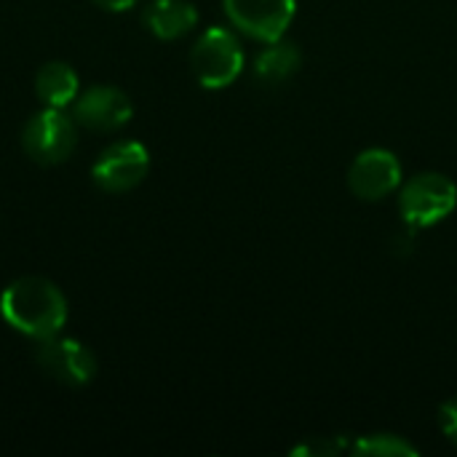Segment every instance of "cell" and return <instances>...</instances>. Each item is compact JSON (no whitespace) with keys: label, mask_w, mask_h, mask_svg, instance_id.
I'll list each match as a JSON object with an SVG mask.
<instances>
[{"label":"cell","mask_w":457,"mask_h":457,"mask_svg":"<svg viewBox=\"0 0 457 457\" xmlns=\"http://www.w3.org/2000/svg\"><path fill=\"white\" fill-rule=\"evenodd\" d=\"M78 147V123L56 107L37 110L21 129V150L40 166H59L70 161Z\"/></svg>","instance_id":"obj_4"},{"label":"cell","mask_w":457,"mask_h":457,"mask_svg":"<svg viewBox=\"0 0 457 457\" xmlns=\"http://www.w3.org/2000/svg\"><path fill=\"white\" fill-rule=\"evenodd\" d=\"M147 32L158 40H179L198 24V8L190 0H150L142 11Z\"/></svg>","instance_id":"obj_10"},{"label":"cell","mask_w":457,"mask_h":457,"mask_svg":"<svg viewBox=\"0 0 457 457\" xmlns=\"http://www.w3.org/2000/svg\"><path fill=\"white\" fill-rule=\"evenodd\" d=\"M351 455L359 457H415L418 447L399 434H367L351 442Z\"/></svg>","instance_id":"obj_13"},{"label":"cell","mask_w":457,"mask_h":457,"mask_svg":"<svg viewBox=\"0 0 457 457\" xmlns=\"http://www.w3.org/2000/svg\"><path fill=\"white\" fill-rule=\"evenodd\" d=\"M455 206L457 185L442 171H420L399 187V214L415 230L439 225Z\"/></svg>","instance_id":"obj_3"},{"label":"cell","mask_w":457,"mask_h":457,"mask_svg":"<svg viewBox=\"0 0 457 457\" xmlns=\"http://www.w3.org/2000/svg\"><path fill=\"white\" fill-rule=\"evenodd\" d=\"M134 115V104L129 94L118 86H88L78 94L72 102V118L78 126L96 131V134H112L120 131Z\"/></svg>","instance_id":"obj_8"},{"label":"cell","mask_w":457,"mask_h":457,"mask_svg":"<svg viewBox=\"0 0 457 457\" xmlns=\"http://www.w3.org/2000/svg\"><path fill=\"white\" fill-rule=\"evenodd\" d=\"M94 5H99L102 11H110V13H123V11H131L139 5V0H91Z\"/></svg>","instance_id":"obj_16"},{"label":"cell","mask_w":457,"mask_h":457,"mask_svg":"<svg viewBox=\"0 0 457 457\" xmlns=\"http://www.w3.org/2000/svg\"><path fill=\"white\" fill-rule=\"evenodd\" d=\"M230 27L252 40L273 43L287 35L297 13V0H222Z\"/></svg>","instance_id":"obj_6"},{"label":"cell","mask_w":457,"mask_h":457,"mask_svg":"<svg viewBox=\"0 0 457 457\" xmlns=\"http://www.w3.org/2000/svg\"><path fill=\"white\" fill-rule=\"evenodd\" d=\"M35 361L48 378H54L56 383L70 386V388L88 386L99 370L91 348L83 345L80 340L64 337V335H54L48 340H40L37 351H35Z\"/></svg>","instance_id":"obj_7"},{"label":"cell","mask_w":457,"mask_h":457,"mask_svg":"<svg viewBox=\"0 0 457 457\" xmlns=\"http://www.w3.org/2000/svg\"><path fill=\"white\" fill-rule=\"evenodd\" d=\"M0 316L13 332L40 343L62 335L67 324V297L48 278L21 276L3 289Z\"/></svg>","instance_id":"obj_1"},{"label":"cell","mask_w":457,"mask_h":457,"mask_svg":"<svg viewBox=\"0 0 457 457\" xmlns=\"http://www.w3.org/2000/svg\"><path fill=\"white\" fill-rule=\"evenodd\" d=\"M404 182L402 163L396 153L386 147L361 150L348 169V187L361 201H383L396 193Z\"/></svg>","instance_id":"obj_9"},{"label":"cell","mask_w":457,"mask_h":457,"mask_svg":"<svg viewBox=\"0 0 457 457\" xmlns=\"http://www.w3.org/2000/svg\"><path fill=\"white\" fill-rule=\"evenodd\" d=\"M246 54L230 27L204 29L190 48V70L204 88H228L244 72Z\"/></svg>","instance_id":"obj_2"},{"label":"cell","mask_w":457,"mask_h":457,"mask_svg":"<svg viewBox=\"0 0 457 457\" xmlns=\"http://www.w3.org/2000/svg\"><path fill=\"white\" fill-rule=\"evenodd\" d=\"M439 426H442L445 436L457 445V396L447 399L442 404V410H439Z\"/></svg>","instance_id":"obj_15"},{"label":"cell","mask_w":457,"mask_h":457,"mask_svg":"<svg viewBox=\"0 0 457 457\" xmlns=\"http://www.w3.org/2000/svg\"><path fill=\"white\" fill-rule=\"evenodd\" d=\"M35 94L46 107H56L64 110L70 107L78 94H80V80L78 72L67 64V62H46L37 72H35Z\"/></svg>","instance_id":"obj_12"},{"label":"cell","mask_w":457,"mask_h":457,"mask_svg":"<svg viewBox=\"0 0 457 457\" xmlns=\"http://www.w3.org/2000/svg\"><path fill=\"white\" fill-rule=\"evenodd\" d=\"M343 453H351V442L345 436H313L289 450L295 457H337Z\"/></svg>","instance_id":"obj_14"},{"label":"cell","mask_w":457,"mask_h":457,"mask_svg":"<svg viewBox=\"0 0 457 457\" xmlns=\"http://www.w3.org/2000/svg\"><path fill=\"white\" fill-rule=\"evenodd\" d=\"M147 171H150L147 147L137 139H118L96 155L91 166V179L104 193H129L145 182Z\"/></svg>","instance_id":"obj_5"},{"label":"cell","mask_w":457,"mask_h":457,"mask_svg":"<svg viewBox=\"0 0 457 457\" xmlns=\"http://www.w3.org/2000/svg\"><path fill=\"white\" fill-rule=\"evenodd\" d=\"M300 67H303L300 46L292 43V40L278 37L273 43H265V48L257 54V59H254V78L262 86H281L289 78H295Z\"/></svg>","instance_id":"obj_11"}]
</instances>
